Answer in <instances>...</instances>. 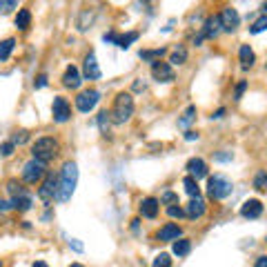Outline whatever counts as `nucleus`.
Segmentation results:
<instances>
[{
  "mask_svg": "<svg viewBox=\"0 0 267 267\" xmlns=\"http://www.w3.org/2000/svg\"><path fill=\"white\" fill-rule=\"evenodd\" d=\"M76 185H78V165L71 161H67L63 169L58 174V198L60 203H67L76 192Z\"/></svg>",
  "mask_w": 267,
  "mask_h": 267,
  "instance_id": "f257e3e1",
  "label": "nucleus"
},
{
  "mask_svg": "<svg viewBox=\"0 0 267 267\" xmlns=\"http://www.w3.org/2000/svg\"><path fill=\"white\" fill-rule=\"evenodd\" d=\"M134 116V98L131 94L127 92H120L116 98H114V107H112V120L116 125H123L127 123Z\"/></svg>",
  "mask_w": 267,
  "mask_h": 267,
  "instance_id": "f03ea898",
  "label": "nucleus"
},
{
  "mask_svg": "<svg viewBox=\"0 0 267 267\" xmlns=\"http://www.w3.org/2000/svg\"><path fill=\"white\" fill-rule=\"evenodd\" d=\"M58 149H60V145L56 138H51V136H42L38 138V141L34 143V147H32V154H34V158L36 161H40V163H49L54 161L58 156Z\"/></svg>",
  "mask_w": 267,
  "mask_h": 267,
  "instance_id": "7ed1b4c3",
  "label": "nucleus"
},
{
  "mask_svg": "<svg viewBox=\"0 0 267 267\" xmlns=\"http://www.w3.org/2000/svg\"><path fill=\"white\" fill-rule=\"evenodd\" d=\"M232 190H234L232 180L225 178V176H221V174L209 176V180H207V194H209V198L223 200V198H227L229 194H232Z\"/></svg>",
  "mask_w": 267,
  "mask_h": 267,
  "instance_id": "20e7f679",
  "label": "nucleus"
},
{
  "mask_svg": "<svg viewBox=\"0 0 267 267\" xmlns=\"http://www.w3.org/2000/svg\"><path fill=\"white\" fill-rule=\"evenodd\" d=\"M38 198L42 203H54V198H58V176L54 174H47L45 180H42L40 190H38Z\"/></svg>",
  "mask_w": 267,
  "mask_h": 267,
  "instance_id": "39448f33",
  "label": "nucleus"
},
{
  "mask_svg": "<svg viewBox=\"0 0 267 267\" xmlns=\"http://www.w3.org/2000/svg\"><path fill=\"white\" fill-rule=\"evenodd\" d=\"M98 100H100V94L96 92V89H85V92H81L76 96V109L83 114H87L98 105Z\"/></svg>",
  "mask_w": 267,
  "mask_h": 267,
  "instance_id": "423d86ee",
  "label": "nucleus"
},
{
  "mask_svg": "<svg viewBox=\"0 0 267 267\" xmlns=\"http://www.w3.org/2000/svg\"><path fill=\"white\" fill-rule=\"evenodd\" d=\"M45 163H40V161H27L25 163V167H22V180L25 183H36V180H40L42 176H45Z\"/></svg>",
  "mask_w": 267,
  "mask_h": 267,
  "instance_id": "0eeeda50",
  "label": "nucleus"
},
{
  "mask_svg": "<svg viewBox=\"0 0 267 267\" xmlns=\"http://www.w3.org/2000/svg\"><path fill=\"white\" fill-rule=\"evenodd\" d=\"M151 76H154V81H158V83H172L174 78H176L172 65H169V63H163V60H156V63H151Z\"/></svg>",
  "mask_w": 267,
  "mask_h": 267,
  "instance_id": "6e6552de",
  "label": "nucleus"
},
{
  "mask_svg": "<svg viewBox=\"0 0 267 267\" xmlns=\"http://www.w3.org/2000/svg\"><path fill=\"white\" fill-rule=\"evenodd\" d=\"M51 114H54V120H56V123H67V120L71 118V107H69V102H67V98L56 96V98H54V105H51Z\"/></svg>",
  "mask_w": 267,
  "mask_h": 267,
  "instance_id": "1a4fd4ad",
  "label": "nucleus"
},
{
  "mask_svg": "<svg viewBox=\"0 0 267 267\" xmlns=\"http://www.w3.org/2000/svg\"><path fill=\"white\" fill-rule=\"evenodd\" d=\"M221 25H223V32H236L241 25V16H238V11H236L234 7H225L221 11Z\"/></svg>",
  "mask_w": 267,
  "mask_h": 267,
  "instance_id": "9d476101",
  "label": "nucleus"
},
{
  "mask_svg": "<svg viewBox=\"0 0 267 267\" xmlns=\"http://www.w3.org/2000/svg\"><path fill=\"white\" fill-rule=\"evenodd\" d=\"M260 214H263V203H260L258 198H250V200H245V203L241 205V216L243 218H258Z\"/></svg>",
  "mask_w": 267,
  "mask_h": 267,
  "instance_id": "9b49d317",
  "label": "nucleus"
},
{
  "mask_svg": "<svg viewBox=\"0 0 267 267\" xmlns=\"http://www.w3.org/2000/svg\"><path fill=\"white\" fill-rule=\"evenodd\" d=\"M102 74H100V67H98V60H96V54L89 51L85 56V78L87 81H98Z\"/></svg>",
  "mask_w": 267,
  "mask_h": 267,
  "instance_id": "f8f14e48",
  "label": "nucleus"
},
{
  "mask_svg": "<svg viewBox=\"0 0 267 267\" xmlns=\"http://www.w3.org/2000/svg\"><path fill=\"white\" fill-rule=\"evenodd\" d=\"M81 83H83V76H81V71H78V67L69 65L65 69V74H63V85L67 89H78L81 87Z\"/></svg>",
  "mask_w": 267,
  "mask_h": 267,
  "instance_id": "ddd939ff",
  "label": "nucleus"
},
{
  "mask_svg": "<svg viewBox=\"0 0 267 267\" xmlns=\"http://www.w3.org/2000/svg\"><path fill=\"white\" fill-rule=\"evenodd\" d=\"M158 209H161V200L154 198V196H147L141 200V214L145 218H156L158 216Z\"/></svg>",
  "mask_w": 267,
  "mask_h": 267,
  "instance_id": "4468645a",
  "label": "nucleus"
},
{
  "mask_svg": "<svg viewBox=\"0 0 267 267\" xmlns=\"http://www.w3.org/2000/svg\"><path fill=\"white\" fill-rule=\"evenodd\" d=\"M187 172H190L192 178H205L207 176V165H205V161L203 158H190L187 161Z\"/></svg>",
  "mask_w": 267,
  "mask_h": 267,
  "instance_id": "2eb2a0df",
  "label": "nucleus"
},
{
  "mask_svg": "<svg viewBox=\"0 0 267 267\" xmlns=\"http://www.w3.org/2000/svg\"><path fill=\"white\" fill-rule=\"evenodd\" d=\"M203 214H205V200L200 196L192 198L190 203H187V207H185V216L192 218V221H196V218H200Z\"/></svg>",
  "mask_w": 267,
  "mask_h": 267,
  "instance_id": "dca6fc26",
  "label": "nucleus"
},
{
  "mask_svg": "<svg viewBox=\"0 0 267 267\" xmlns=\"http://www.w3.org/2000/svg\"><path fill=\"white\" fill-rule=\"evenodd\" d=\"M221 29H223V25H221V16H209L207 20H205V27H203V38H216L218 34H221Z\"/></svg>",
  "mask_w": 267,
  "mask_h": 267,
  "instance_id": "f3484780",
  "label": "nucleus"
},
{
  "mask_svg": "<svg viewBox=\"0 0 267 267\" xmlns=\"http://www.w3.org/2000/svg\"><path fill=\"white\" fill-rule=\"evenodd\" d=\"M180 234H183V229L178 225H174V223H167V225H163L158 229V241H178Z\"/></svg>",
  "mask_w": 267,
  "mask_h": 267,
  "instance_id": "a211bd4d",
  "label": "nucleus"
},
{
  "mask_svg": "<svg viewBox=\"0 0 267 267\" xmlns=\"http://www.w3.org/2000/svg\"><path fill=\"white\" fill-rule=\"evenodd\" d=\"M32 205H34V198H32V194H29V192L11 198V207L18 209V211H27V209H32Z\"/></svg>",
  "mask_w": 267,
  "mask_h": 267,
  "instance_id": "6ab92c4d",
  "label": "nucleus"
},
{
  "mask_svg": "<svg viewBox=\"0 0 267 267\" xmlns=\"http://www.w3.org/2000/svg\"><path fill=\"white\" fill-rule=\"evenodd\" d=\"M238 56H241L243 69H250V67L254 65V60H256V56H254V51H252V47H250V45H241Z\"/></svg>",
  "mask_w": 267,
  "mask_h": 267,
  "instance_id": "aec40b11",
  "label": "nucleus"
},
{
  "mask_svg": "<svg viewBox=\"0 0 267 267\" xmlns=\"http://www.w3.org/2000/svg\"><path fill=\"white\" fill-rule=\"evenodd\" d=\"M29 25H32V11H29V9H18V14H16V27L25 32Z\"/></svg>",
  "mask_w": 267,
  "mask_h": 267,
  "instance_id": "412c9836",
  "label": "nucleus"
},
{
  "mask_svg": "<svg viewBox=\"0 0 267 267\" xmlns=\"http://www.w3.org/2000/svg\"><path fill=\"white\" fill-rule=\"evenodd\" d=\"M183 187H185V192L190 194L192 198L200 196V187H198V180H196V178H192V176H185V180H183Z\"/></svg>",
  "mask_w": 267,
  "mask_h": 267,
  "instance_id": "4be33fe9",
  "label": "nucleus"
},
{
  "mask_svg": "<svg viewBox=\"0 0 267 267\" xmlns=\"http://www.w3.org/2000/svg\"><path fill=\"white\" fill-rule=\"evenodd\" d=\"M167 54V49L165 47H158V49H145V51H141V58L143 60H151V63H156V60H161L163 56Z\"/></svg>",
  "mask_w": 267,
  "mask_h": 267,
  "instance_id": "5701e85b",
  "label": "nucleus"
},
{
  "mask_svg": "<svg viewBox=\"0 0 267 267\" xmlns=\"http://www.w3.org/2000/svg\"><path fill=\"white\" fill-rule=\"evenodd\" d=\"M14 47H16V40H14V38H7V40L0 42V63H3V60H7V58L11 56Z\"/></svg>",
  "mask_w": 267,
  "mask_h": 267,
  "instance_id": "b1692460",
  "label": "nucleus"
},
{
  "mask_svg": "<svg viewBox=\"0 0 267 267\" xmlns=\"http://www.w3.org/2000/svg\"><path fill=\"white\" fill-rule=\"evenodd\" d=\"M190 250H192V243L187 238H178L174 243V254H176V256H187Z\"/></svg>",
  "mask_w": 267,
  "mask_h": 267,
  "instance_id": "393cba45",
  "label": "nucleus"
},
{
  "mask_svg": "<svg viewBox=\"0 0 267 267\" xmlns=\"http://www.w3.org/2000/svg\"><path fill=\"white\" fill-rule=\"evenodd\" d=\"M109 125H112V112H107L105 109V112L98 114V127H100V131L105 134V136L109 134Z\"/></svg>",
  "mask_w": 267,
  "mask_h": 267,
  "instance_id": "a878e982",
  "label": "nucleus"
},
{
  "mask_svg": "<svg viewBox=\"0 0 267 267\" xmlns=\"http://www.w3.org/2000/svg\"><path fill=\"white\" fill-rule=\"evenodd\" d=\"M187 60V49L185 47H176V49L172 51V56H169V63L172 65H183Z\"/></svg>",
  "mask_w": 267,
  "mask_h": 267,
  "instance_id": "bb28decb",
  "label": "nucleus"
},
{
  "mask_svg": "<svg viewBox=\"0 0 267 267\" xmlns=\"http://www.w3.org/2000/svg\"><path fill=\"white\" fill-rule=\"evenodd\" d=\"M136 40H138V34L136 32L118 36V47H120V49H129V45H131V42H136Z\"/></svg>",
  "mask_w": 267,
  "mask_h": 267,
  "instance_id": "cd10ccee",
  "label": "nucleus"
},
{
  "mask_svg": "<svg viewBox=\"0 0 267 267\" xmlns=\"http://www.w3.org/2000/svg\"><path fill=\"white\" fill-rule=\"evenodd\" d=\"M194 118H196V107H194V105H190V107H187L185 109V114H183V118H180L178 120V127H183V129H185V127L187 125H190L192 123V120Z\"/></svg>",
  "mask_w": 267,
  "mask_h": 267,
  "instance_id": "c85d7f7f",
  "label": "nucleus"
},
{
  "mask_svg": "<svg viewBox=\"0 0 267 267\" xmlns=\"http://www.w3.org/2000/svg\"><path fill=\"white\" fill-rule=\"evenodd\" d=\"M151 267H172V258H169V254H158V256L154 258V263Z\"/></svg>",
  "mask_w": 267,
  "mask_h": 267,
  "instance_id": "c756f323",
  "label": "nucleus"
},
{
  "mask_svg": "<svg viewBox=\"0 0 267 267\" xmlns=\"http://www.w3.org/2000/svg\"><path fill=\"white\" fill-rule=\"evenodd\" d=\"M7 190H9L11 196H20V194H27L25 187H22L20 183H16V180H9V183H7Z\"/></svg>",
  "mask_w": 267,
  "mask_h": 267,
  "instance_id": "7c9ffc66",
  "label": "nucleus"
},
{
  "mask_svg": "<svg viewBox=\"0 0 267 267\" xmlns=\"http://www.w3.org/2000/svg\"><path fill=\"white\" fill-rule=\"evenodd\" d=\"M254 187L256 190H267V172H258L254 176Z\"/></svg>",
  "mask_w": 267,
  "mask_h": 267,
  "instance_id": "2f4dec72",
  "label": "nucleus"
},
{
  "mask_svg": "<svg viewBox=\"0 0 267 267\" xmlns=\"http://www.w3.org/2000/svg\"><path fill=\"white\" fill-rule=\"evenodd\" d=\"M265 29H267V16H260L258 20L250 27V32L252 34H260V32H265Z\"/></svg>",
  "mask_w": 267,
  "mask_h": 267,
  "instance_id": "473e14b6",
  "label": "nucleus"
},
{
  "mask_svg": "<svg viewBox=\"0 0 267 267\" xmlns=\"http://www.w3.org/2000/svg\"><path fill=\"white\" fill-rule=\"evenodd\" d=\"M11 9H18L16 0H0V14H9Z\"/></svg>",
  "mask_w": 267,
  "mask_h": 267,
  "instance_id": "72a5a7b5",
  "label": "nucleus"
},
{
  "mask_svg": "<svg viewBox=\"0 0 267 267\" xmlns=\"http://www.w3.org/2000/svg\"><path fill=\"white\" fill-rule=\"evenodd\" d=\"M27 141H29V134H27L25 129L16 131V134H14V138H11V143H14V145H25Z\"/></svg>",
  "mask_w": 267,
  "mask_h": 267,
  "instance_id": "f704fd0d",
  "label": "nucleus"
},
{
  "mask_svg": "<svg viewBox=\"0 0 267 267\" xmlns=\"http://www.w3.org/2000/svg\"><path fill=\"white\" fill-rule=\"evenodd\" d=\"M167 216H172V218H183V216H185V209L178 207V205H167Z\"/></svg>",
  "mask_w": 267,
  "mask_h": 267,
  "instance_id": "c9c22d12",
  "label": "nucleus"
},
{
  "mask_svg": "<svg viewBox=\"0 0 267 267\" xmlns=\"http://www.w3.org/2000/svg\"><path fill=\"white\" fill-rule=\"evenodd\" d=\"M14 149H16V145L11 143V141L3 143V145H0V156H5V158H7V156H11V154H14Z\"/></svg>",
  "mask_w": 267,
  "mask_h": 267,
  "instance_id": "e433bc0d",
  "label": "nucleus"
},
{
  "mask_svg": "<svg viewBox=\"0 0 267 267\" xmlns=\"http://www.w3.org/2000/svg\"><path fill=\"white\" fill-rule=\"evenodd\" d=\"M165 203H169V205H178V196H176L174 192H165V194H163V198H161V205H165Z\"/></svg>",
  "mask_w": 267,
  "mask_h": 267,
  "instance_id": "4c0bfd02",
  "label": "nucleus"
},
{
  "mask_svg": "<svg viewBox=\"0 0 267 267\" xmlns=\"http://www.w3.org/2000/svg\"><path fill=\"white\" fill-rule=\"evenodd\" d=\"M245 89H247V81H241L238 85H236V92H234V98H236V100H241V98H243V94H245Z\"/></svg>",
  "mask_w": 267,
  "mask_h": 267,
  "instance_id": "58836bf2",
  "label": "nucleus"
},
{
  "mask_svg": "<svg viewBox=\"0 0 267 267\" xmlns=\"http://www.w3.org/2000/svg\"><path fill=\"white\" fill-rule=\"evenodd\" d=\"M214 158H216L218 163H229V161L234 158V154H232V151H218Z\"/></svg>",
  "mask_w": 267,
  "mask_h": 267,
  "instance_id": "ea45409f",
  "label": "nucleus"
},
{
  "mask_svg": "<svg viewBox=\"0 0 267 267\" xmlns=\"http://www.w3.org/2000/svg\"><path fill=\"white\" fill-rule=\"evenodd\" d=\"M69 247H71L74 252H83V250H85L83 243H81V241H76V238H71V241H69Z\"/></svg>",
  "mask_w": 267,
  "mask_h": 267,
  "instance_id": "a19ab883",
  "label": "nucleus"
},
{
  "mask_svg": "<svg viewBox=\"0 0 267 267\" xmlns=\"http://www.w3.org/2000/svg\"><path fill=\"white\" fill-rule=\"evenodd\" d=\"M42 87H47V76L45 74L38 76V81H36V89H42Z\"/></svg>",
  "mask_w": 267,
  "mask_h": 267,
  "instance_id": "79ce46f5",
  "label": "nucleus"
},
{
  "mask_svg": "<svg viewBox=\"0 0 267 267\" xmlns=\"http://www.w3.org/2000/svg\"><path fill=\"white\" fill-rule=\"evenodd\" d=\"M254 267H267V256H258L256 263H254Z\"/></svg>",
  "mask_w": 267,
  "mask_h": 267,
  "instance_id": "37998d69",
  "label": "nucleus"
},
{
  "mask_svg": "<svg viewBox=\"0 0 267 267\" xmlns=\"http://www.w3.org/2000/svg\"><path fill=\"white\" fill-rule=\"evenodd\" d=\"M185 141H190V143H192V141H198V134H196V131H187V134H185Z\"/></svg>",
  "mask_w": 267,
  "mask_h": 267,
  "instance_id": "c03bdc74",
  "label": "nucleus"
},
{
  "mask_svg": "<svg viewBox=\"0 0 267 267\" xmlns=\"http://www.w3.org/2000/svg\"><path fill=\"white\" fill-rule=\"evenodd\" d=\"M11 207V203H7V200H3V198H0V211H7Z\"/></svg>",
  "mask_w": 267,
  "mask_h": 267,
  "instance_id": "a18cd8bd",
  "label": "nucleus"
},
{
  "mask_svg": "<svg viewBox=\"0 0 267 267\" xmlns=\"http://www.w3.org/2000/svg\"><path fill=\"white\" fill-rule=\"evenodd\" d=\"M223 116H225V109L221 107V109H218V112H216V114H214V116H211V118H223Z\"/></svg>",
  "mask_w": 267,
  "mask_h": 267,
  "instance_id": "49530a36",
  "label": "nucleus"
},
{
  "mask_svg": "<svg viewBox=\"0 0 267 267\" xmlns=\"http://www.w3.org/2000/svg\"><path fill=\"white\" fill-rule=\"evenodd\" d=\"M34 267H49V265H47L45 260H36V263H34Z\"/></svg>",
  "mask_w": 267,
  "mask_h": 267,
  "instance_id": "de8ad7c7",
  "label": "nucleus"
},
{
  "mask_svg": "<svg viewBox=\"0 0 267 267\" xmlns=\"http://www.w3.org/2000/svg\"><path fill=\"white\" fill-rule=\"evenodd\" d=\"M263 11H265V14H267V3H265V5H263Z\"/></svg>",
  "mask_w": 267,
  "mask_h": 267,
  "instance_id": "09e8293b",
  "label": "nucleus"
},
{
  "mask_svg": "<svg viewBox=\"0 0 267 267\" xmlns=\"http://www.w3.org/2000/svg\"><path fill=\"white\" fill-rule=\"evenodd\" d=\"M71 267H83V265H81V263H74V265H71Z\"/></svg>",
  "mask_w": 267,
  "mask_h": 267,
  "instance_id": "8fccbe9b",
  "label": "nucleus"
},
{
  "mask_svg": "<svg viewBox=\"0 0 267 267\" xmlns=\"http://www.w3.org/2000/svg\"><path fill=\"white\" fill-rule=\"evenodd\" d=\"M0 267H3V263H0Z\"/></svg>",
  "mask_w": 267,
  "mask_h": 267,
  "instance_id": "3c124183",
  "label": "nucleus"
}]
</instances>
